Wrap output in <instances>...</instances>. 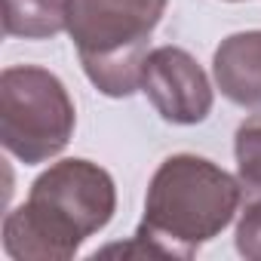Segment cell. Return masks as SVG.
I'll return each instance as SVG.
<instances>
[{
  "mask_svg": "<svg viewBox=\"0 0 261 261\" xmlns=\"http://www.w3.org/2000/svg\"><path fill=\"white\" fill-rule=\"evenodd\" d=\"M243 185L221 166L197 154L166 157L145 197V218L126 246H111L101 255H154L191 258L203 243L218 237L237 215Z\"/></svg>",
  "mask_w": 261,
  "mask_h": 261,
  "instance_id": "6da1fadb",
  "label": "cell"
},
{
  "mask_svg": "<svg viewBox=\"0 0 261 261\" xmlns=\"http://www.w3.org/2000/svg\"><path fill=\"white\" fill-rule=\"evenodd\" d=\"M117 209L114 178L89 160H59L4 218V249L16 261H68Z\"/></svg>",
  "mask_w": 261,
  "mask_h": 261,
  "instance_id": "7a4b0ae2",
  "label": "cell"
},
{
  "mask_svg": "<svg viewBox=\"0 0 261 261\" xmlns=\"http://www.w3.org/2000/svg\"><path fill=\"white\" fill-rule=\"evenodd\" d=\"M166 0H71L68 34L92 86L111 98L142 89L148 40Z\"/></svg>",
  "mask_w": 261,
  "mask_h": 261,
  "instance_id": "3957f363",
  "label": "cell"
},
{
  "mask_svg": "<svg viewBox=\"0 0 261 261\" xmlns=\"http://www.w3.org/2000/svg\"><path fill=\"white\" fill-rule=\"evenodd\" d=\"M77 111L65 83L37 65L0 74V142L25 166L59 157L74 136Z\"/></svg>",
  "mask_w": 261,
  "mask_h": 261,
  "instance_id": "277c9868",
  "label": "cell"
},
{
  "mask_svg": "<svg viewBox=\"0 0 261 261\" xmlns=\"http://www.w3.org/2000/svg\"><path fill=\"white\" fill-rule=\"evenodd\" d=\"M142 92L166 123L194 126L212 111V86L197 59L178 46L151 49L142 68Z\"/></svg>",
  "mask_w": 261,
  "mask_h": 261,
  "instance_id": "5b68a950",
  "label": "cell"
},
{
  "mask_svg": "<svg viewBox=\"0 0 261 261\" xmlns=\"http://www.w3.org/2000/svg\"><path fill=\"white\" fill-rule=\"evenodd\" d=\"M212 71L224 98L240 108L261 111V31H243L221 40Z\"/></svg>",
  "mask_w": 261,
  "mask_h": 261,
  "instance_id": "8992f818",
  "label": "cell"
},
{
  "mask_svg": "<svg viewBox=\"0 0 261 261\" xmlns=\"http://www.w3.org/2000/svg\"><path fill=\"white\" fill-rule=\"evenodd\" d=\"M71 0H4V31L10 37L46 40L68 31Z\"/></svg>",
  "mask_w": 261,
  "mask_h": 261,
  "instance_id": "52a82bcc",
  "label": "cell"
},
{
  "mask_svg": "<svg viewBox=\"0 0 261 261\" xmlns=\"http://www.w3.org/2000/svg\"><path fill=\"white\" fill-rule=\"evenodd\" d=\"M233 154H237V178L243 185V194L261 197V114L240 123L233 139Z\"/></svg>",
  "mask_w": 261,
  "mask_h": 261,
  "instance_id": "ba28073f",
  "label": "cell"
},
{
  "mask_svg": "<svg viewBox=\"0 0 261 261\" xmlns=\"http://www.w3.org/2000/svg\"><path fill=\"white\" fill-rule=\"evenodd\" d=\"M237 252L249 261H261V197H249L237 224Z\"/></svg>",
  "mask_w": 261,
  "mask_h": 261,
  "instance_id": "9c48e42d",
  "label": "cell"
}]
</instances>
